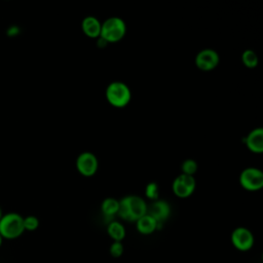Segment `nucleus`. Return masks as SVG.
Wrapping results in <instances>:
<instances>
[{
  "label": "nucleus",
  "instance_id": "19",
  "mask_svg": "<svg viewBox=\"0 0 263 263\" xmlns=\"http://www.w3.org/2000/svg\"><path fill=\"white\" fill-rule=\"evenodd\" d=\"M145 194H146V196H147L148 198L156 200L157 197H158V185H157L156 183H154V182L149 183V184L146 186Z\"/></svg>",
  "mask_w": 263,
  "mask_h": 263
},
{
  "label": "nucleus",
  "instance_id": "2",
  "mask_svg": "<svg viewBox=\"0 0 263 263\" xmlns=\"http://www.w3.org/2000/svg\"><path fill=\"white\" fill-rule=\"evenodd\" d=\"M24 231V217L17 213H6L2 215L0 219V234L3 238H17Z\"/></svg>",
  "mask_w": 263,
  "mask_h": 263
},
{
  "label": "nucleus",
  "instance_id": "1",
  "mask_svg": "<svg viewBox=\"0 0 263 263\" xmlns=\"http://www.w3.org/2000/svg\"><path fill=\"white\" fill-rule=\"evenodd\" d=\"M147 204L143 198L136 195H129L123 197L119 201L117 214L125 221L136 222L147 214Z\"/></svg>",
  "mask_w": 263,
  "mask_h": 263
},
{
  "label": "nucleus",
  "instance_id": "12",
  "mask_svg": "<svg viewBox=\"0 0 263 263\" xmlns=\"http://www.w3.org/2000/svg\"><path fill=\"white\" fill-rule=\"evenodd\" d=\"M82 31L84 34L90 38L100 37L101 33V23L95 16H86L81 24Z\"/></svg>",
  "mask_w": 263,
  "mask_h": 263
},
{
  "label": "nucleus",
  "instance_id": "13",
  "mask_svg": "<svg viewBox=\"0 0 263 263\" xmlns=\"http://www.w3.org/2000/svg\"><path fill=\"white\" fill-rule=\"evenodd\" d=\"M136 227L140 233L147 235L153 233L158 228V224L151 216L146 214L136 221Z\"/></svg>",
  "mask_w": 263,
  "mask_h": 263
},
{
  "label": "nucleus",
  "instance_id": "16",
  "mask_svg": "<svg viewBox=\"0 0 263 263\" xmlns=\"http://www.w3.org/2000/svg\"><path fill=\"white\" fill-rule=\"evenodd\" d=\"M241 60H242L243 65L248 68H255L258 65L257 54L251 49H247L243 51Z\"/></svg>",
  "mask_w": 263,
  "mask_h": 263
},
{
  "label": "nucleus",
  "instance_id": "6",
  "mask_svg": "<svg viewBox=\"0 0 263 263\" xmlns=\"http://www.w3.org/2000/svg\"><path fill=\"white\" fill-rule=\"evenodd\" d=\"M254 241L253 233L246 227H237L231 233V242L233 247L240 252L251 250L254 246Z\"/></svg>",
  "mask_w": 263,
  "mask_h": 263
},
{
  "label": "nucleus",
  "instance_id": "15",
  "mask_svg": "<svg viewBox=\"0 0 263 263\" xmlns=\"http://www.w3.org/2000/svg\"><path fill=\"white\" fill-rule=\"evenodd\" d=\"M118 209H119V201L111 197L106 198L101 205L102 213L106 218H112L114 215L118 213Z\"/></svg>",
  "mask_w": 263,
  "mask_h": 263
},
{
  "label": "nucleus",
  "instance_id": "21",
  "mask_svg": "<svg viewBox=\"0 0 263 263\" xmlns=\"http://www.w3.org/2000/svg\"><path fill=\"white\" fill-rule=\"evenodd\" d=\"M2 240H3V237H2L1 234H0V247H1V245H2Z\"/></svg>",
  "mask_w": 263,
  "mask_h": 263
},
{
  "label": "nucleus",
  "instance_id": "14",
  "mask_svg": "<svg viewBox=\"0 0 263 263\" xmlns=\"http://www.w3.org/2000/svg\"><path fill=\"white\" fill-rule=\"evenodd\" d=\"M107 232L114 241H121L125 237V228L117 221H112L108 224Z\"/></svg>",
  "mask_w": 263,
  "mask_h": 263
},
{
  "label": "nucleus",
  "instance_id": "11",
  "mask_svg": "<svg viewBox=\"0 0 263 263\" xmlns=\"http://www.w3.org/2000/svg\"><path fill=\"white\" fill-rule=\"evenodd\" d=\"M247 147L255 153H261L263 151V129H253L246 139Z\"/></svg>",
  "mask_w": 263,
  "mask_h": 263
},
{
  "label": "nucleus",
  "instance_id": "20",
  "mask_svg": "<svg viewBox=\"0 0 263 263\" xmlns=\"http://www.w3.org/2000/svg\"><path fill=\"white\" fill-rule=\"evenodd\" d=\"M123 245L121 241H113L112 245L110 246V254L114 258H118L123 254Z\"/></svg>",
  "mask_w": 263,
  "mask_h": 263
},
{
  "label": "nucleus",
  "instance_id": "18",
  "mask_svg": "<svg viewBox=\"0 0 263 263\" xmlns=\"http://www.w3.org/2000/svg\"><path fill=\"white\" fill-rule=\"evenodd\" d=\"M39 226V220L35 216H27L24 218V228L27 231H34Z\"/></svg>",
  "mask_w": 263,
  "mask_h": 263
},
{
  "label": "nucleus",
  "instance_id": "17",
  "mask_svg": "<svg viewBox=\"0 0 263 263\" xmlns=\"http://www.w3.org/2000/svg\"><path fill=\"white\" fill-rule=\"evenodd\" d=\"M182 171L185 175L193 176L197 171V163L193 159H186L182 163Z\"/></svg>",
  "mask_w": 263,
  "mask_h": 263
},
{
  "label": "nucleus",
  "instance_id": "5",
  "mask_svg": "<svg viewBox=\"0 0 263 263\" xmlns=\"http://www.w3.org/2000/svg\"><path fill=\"white\" fill-rule=\"evenodd\" d=\"M240 185L249 191H257L263 187V174L255 167L243 170L239 176Z\"/></svg>",
  "mask_w": 263,
  "mask_h": 263
},
{
  "label": "nucleus",
  "instance_id": "3",
  "mask_svg": "<svg viewBox=\"0 0 263 263\" xmlns=\"http://www.w3.org/2000/svg\"><path fill=\"white\" fill-rule=\"evenodd\" d=\"M126 32L125 23L117 16H112L101 24L100 38L105 42H117L123 38Z\"/></svg>",
  "mask_w": 263,
  "mask_h": 263
},
{
  "label": "nucleus",
  "instance_id": "22",
  "mask_svg": "<svg viewBox=\"0 0 263 263\" xmlns=\"http://www.w3.org/2000/svg\"><path fill=\"white\" fill-rule=\"evenodd\" d=\"M2 215H3V214H2V211H1V208H0V219H1V217H2Z\"/></svg>",
  "mask_w": 263,
  "mask_h": 263
},
{
  "label": "nucleus",
  "instance_id": "8",
  "mask_svg": "<svg viewBox=\"0 0 263 263\" xmlns=\"http://www.w3.org/2000/svg\"><path fill=\"white\" fill-rule=\"evenodd\" d=\"M98 159L90 152L81 153L76 160V166L78 172L85 177H90L96 174L98 170Z\"/></svg>",
  "mask_w": 263,
  "mask_h": 263
},
{
  "label": "nucleus",
  "instance_id": "10",
  "mask_svg": "<svg viewBox=\"0 0 263 263\" xmlns=\"http://www.w3.org/2000/svg\"><path fill=\"white\" fill-rule=\"evenodd\" d=\"M170 213L171 208L168 203L164 200H155L147 210V214L157 222L158 227L168 218Z\"/></svg>",
  "mask_w": 263,
  "mask_h": 263
},
{
  "label": "nucleus",
  "instance_id": "7",
  "mask_svg": "<svg viewBox=\"0 0 263 263\" xmlns=\"http://www.w3.org/2000/svg\"><path fill=\"white\" fill-rule=\"evenodd\" d=\"M195 189V180L193 176L181 174L173 182V191L178 197H188Z\"/></svg>",
  "mask_w": 263,
  "mask_h": 263
},
{
  "label": "nucleus",
  "instance_id": "9",
  "mask_svg": "<svg viewBox=\"0 0 263 263\" xmlns=\"http://www.w3.org/2000/svg\"><path fill=\"white\" fill-rule=\"evenodd\" d=\"M219 55L214 49H202L195 57V65L202 71H210L217 67Z\"/></svg>",
  "mask_w": 263,
  "mask_h": 263
},
{
  "label": "nucleus",
  "instance_id": "4",
  "mask_svg": "<svg viewBox=\"0 0 263 263\" xmlns=\"http://www.w3.org/2000/svg\"><path fill=\"white\" fill-rule=\"evenodd\" d=\"M106 98L112 106L122 108L129 103L132 95L128 86L125 83L115 81L108 85L106 89Z\"/></svg>",
  "mask_w": 263,
  "mask_h": 263
}]
</instances>
